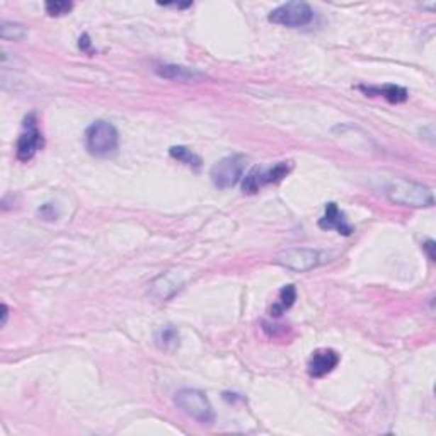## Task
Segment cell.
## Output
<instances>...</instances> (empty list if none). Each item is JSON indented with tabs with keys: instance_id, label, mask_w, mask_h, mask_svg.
Segmentation results:
<instances>
[{
	"instance_id": "cell-1",
	"label": "cell",
	"mask_w": 436,
	"mask_h": 436,
	"mask_svg": "<svg viewBox=\"0 0 436 436\" xmlns=\"http://www.w3.org/2000/svg\"><path fill=\"white\" fill-rule=\"evenodd\" d=\"M383 195L392 203L413 208H430L435 205L433 191L421 182L405 178H391L383 185Z\"/></svg>"
},
{
	"instance_id": "cell-2",
	"label": "cell",
	"mask_w": 436,
	"mask_h": 436,
	"mask_svg": "<svg viewBox=\"0 0 436 436\" xmlns=\"http://www.w3.org/2000/svg\"><path fill=\"white\" fill-rule=\"evenodd\" d=\"M85 147L91 156L99 157V159H109V157L116 156L119 148L118 130L104 119L94 121L85 130Z\"/></svg>"
},
{
	"instance_id": "cell-3",
	"label": "cell",
	"mask_w": 436,
	"mask_h": 436,
	"mask_svg": "<svg viewBox=\"0 0 436 436\" xmlns=\"http://www.w3.org/2000/svg\"><path fill=\"white\" fill-rule=\"evenodd\" d=\"M174 404L178 405V409H181L182 413L187 414L190 418H193L195 421L208 423L215 421V413L208 400V397L205 392L196 391V388H182L179 391L176 397H174Z\"/></svg>"
},
{
	"instance_id": "cell-4",
	"label": "cell",
	"mask_w": 436,
	"mask_h": 436,
	"mask_svg": "<svg viewBox=\"0 0 436 436\" xmlns=\"http://www.w3.org/2000/svg\"><path fill=\"white\" fill-rule=\"evenodd\" d=\"M247 165V157L242 153H232L213 164L210 170L212 182L218 190H229L241 181Z\"/></svg>"
},
{
	"instance_id": "cell-5",
	"label": "cell",
	"mask_w": 436,
	"mask_h": 436,
	"mask_svg": "<svg viewBox=\"0 0 436 436\" xmlns=\"http://www.w3.org/2000/svg\"><path fill=\"white\" fill-rule=\"evenodd\" d=\"M292 162H278L273 168L263 169L254 168L249 174H246L242 181V191L244 195H256L268 185H276V182L283 181L292 170Z\"/></svg>"
},
{
	"instance_id": "cell-6",
	"label": "cell",
	"mask_w": 436,
	"mask_h": 436,
	"mask_svg": "<svg viewBox=\"0 0 436 436\" xmlns=\"http://www.w3.org/2000/svg\"><path fill=\"white\" fill-rule=\"evenodd\" d=\"M275 263L278 266L292 269V271L307 273L322 263V254L315 249H309V247H290V249L278 252L275 256Z\"/></svg>"
},
{
	"instance_id": "cell-7",
	"label": "cell",
	"mask_w": 436,
	"mask_h": 436,
	"mask_svg": "<svg viewBox=\"0 0 436 436\" xmlns=\"http://www.w3.org/2000/svg\"><path fill=\"white\" fill-rule=\"evenodd\" d=\"M268 19L269 23L286 26V28H302L312 23L314 11L307 2H286L273 9Z\"/></svg>"
},
{
	"instance_id": "cell-8",
	"label": "cell",
	"mask_w": 436,
	"mask_h": 436,
	"mask_svg": "<svg viewBox=\"0 0 436 436\" xmlns=\"http://www.w3.org/2000/svg\"><path fill=\"white\" fill-rule=\"evenodd\" d=\"M43 147V133L36 125V116L29 114L24 121V131L19 135L16 145V156L21 162L31 160Z\"/></svg>"
},
{
	"instance_id": "cell-9",
	"label": "cell",
	"mask_w": 436,
	"mask_h": 436,
	"mask_svg": "<svg viewBox=\"0 0 436 436\" xmlns=\"http://www.w3.org/2000/svg\"><path fill=\"white\" fill-rule=\"evenodd\" d=\"M337 363H339V354L334 349L319 348L312 353L307 369L312 378H322L336 369Z\"/></svg>"
},
{
	"instance_id": "cell-10",
	"label": "cell",
	"mask_w": 436,
	"mask_h": 436,
	"mask_svg": "<svg viewBox=\"0 0 436 436\" xmlns=\"http://www.w3.org/2000/svg\"><path fill=\"white\" fill-rule=\"evenodd\" d=\"M156 74L162 77V79L174 80V82L181 84H195L200 80L207 79V75L203 72H200L198 68L193 67H185V65H174V63H165V65H157Z\"/></svg>"
},
{
	"instance_id": "cell-11",
	"label": "cell",
	"mask_w": 436,
	"mask_h": 436,
	"mask_svg": "<svg viewBox=\"0 0 436 436\" xmlns=\"http://www.w3.org/2000/svg\"><path fill=\"white\" fill-rule=\"evenodd\" d=\"M319 227L324 230H337L339 234L343 235H351L353 234V227L349 225L348 218H346V213L337 207L336 203H327L326 205V212H324L322 218L319 220Z\"/></svg>"
},
{
	"instance_id": "cell-12",
	"label": "cell",
	"mask_w": 436,
	"mask_h": 436,
	"mask_svg": "<svg viewBox=\"0 0 436 436\" xmlns=\"http://www.w3.org/2000/svg\"><path fill=\"white\" fill-rule=\"evenodd\" d=\"M182 286V281L173 275V273H168V275H162L157 278L156 281L152 283V297L160 298V300H168L169 297H173L174 293L178 292L179 288Z\"/></svg>"
},
{
	"instance_id": "cell-13",
	"label": "cell",
	"mask_w": 436,
	"mask_h": 436,
	"mask_svg": "<svg viewBox=\"0 0 436 436\" xmlns=\"http://www.w3.org/2000/svg\"><path fill=\"white\" fill-rule=\"evenodd\" d=\"M360 89L365 94H369V96H380L388 102H392V104H399V102H404L408 99V91L394 84L383 85V87H365V85H361Z\"/></svg>"
},
{
	"instance_id": "cell-14",
	"label": "cell",
	"mask_w": 436,
	"mask_h": 436,
	"mask_svg": "<svg viewBox=\"0 0 436 436\" xmlns=\"http://www.w3.org/2000/svg\"><path fill=\"white\" fill-rule=\"evenodd\" d=\"M156 344L162 351H174L179 346V331L174 326H164L157 331Z\"/></svg>"
},
{
	"instance_id": "cell-15",
	"label": "cell",
	"mask_w": 436,
	"mask_h": 436,
	"mask_svg": "<svg viewBox=\"0 0 436 436\" xmlns=\"http://www.w3.org/2000/svg\"><path fill=\"white\" fill-rule=\"evenodd\" d=\"M295 300H297V290H295L293 285H286L281 288L280 297H278V302L273 305L271 309V315H275V317H280L283 312H286L290 309V307L293 305Z\"/></svg>"
},
{
	"instance_id": "cell-16",
	"label": "cell",
	"mask_w": 436,
	"mask_h": 436,
	"mask_svg": "<svg viewBox=\"0 0 436 436\" xmlns=\"http://www.w3.org/2000/svg\"><path fill=\"white\" fill-rule=\"evenodd\" d=\"M169 153L173 159H176L181 164L187 165V168H195L200 169L202 168V159L193 151H190L187 147H182V145H178V147H170Z\"/></svg>"
},
{
	"instance_id": "cell-17",
	"label": "cell",
	"mask_w": 436,
	"mask_h": 436,
	"mask_svg": "<svg viewBox=\"0 0 436 436\" xmlns=\"http://www.w3.org/2000/svg\"><path fill=\"white\" fill-rule=\"evenodd\" d=\"M0 36L6 41H23L28 36V29L23 24L4 21L2 26H0Z\"/></svg>"
},
{
	"instance_id": "cell-18",
	"label": "cell",
	"mask_w": 436,
	"mask_h": 436,
	"mask_svg": "<svg viewBox=\"0 0 436 436\" xmlns=\"http://www.w3.org/2000/svg\"><path fill=\"white\" fill-rule=\"evenodd\" d=\"M45 9L51 17H60L68 14L74 9V4L65 2V0H51V2L45 4Z\"/></svg>"
},
{
	"instance_id": "cell-19",
	"label": "cell",
	"mask_w": 436,
	"mask_h": 436,
	"mask_svg": "<svg viewBox=\"0 0 436 436\" xmlns=\"http://www.w3.org/2000/svg\"><path fill=\"white\" fill-rule=\"evenodd\" d=\"M40 215L45 218V220H55V218L58 217L57 210H55L53 205H43V207L40 208Z\"/></svg>"
},
{
	"instance_id": "cell-20",
	"label": "cell",
	"mask_w": 436,
	"mask_h": 436,
	"mask_svg": "<svg viewBox=\"0 0 436 436\" xmlns=\"http://www.w3.org/2000/svg\"><path fill=\"white\" fill-rule=\"evenodd\" d=\"M79 48L85 51V53L92 55L94 50H92V45H91V40H89V34H82L79 40Z\"/></svg>"
},
{
	"instance_id": "cell-21",
	"label": "cell",
	"mask_w": 436,
	"mask_h": 436,
	"mask_svg": "<svg viewBox=\"0 0 436 436\" xmlns=\"http://www.w3.org/2000/svg\"><path fill=\"white\" fill-rule=\"evenodd\" d=\"M423 249L428 251L430 259L435 261V241H431V239H430V241H426L425 246H423Z\"/></svg>"
},
{
	"instance_id": "cell-22",
	"label": "cell",
	"mask_w": 436,
	"mask_h": 436,
	"mask_svg": "<svg viewBox=\"0 0 436 436\" xmlns=\"http://www.w3.org/2000/svg\"><path fill=\"white\" fill-rule=\"evenodd\" d=\"M7 317H9V307L6 303H2V322H0V326H6Z\"/></svg>"
}]
</instances>
